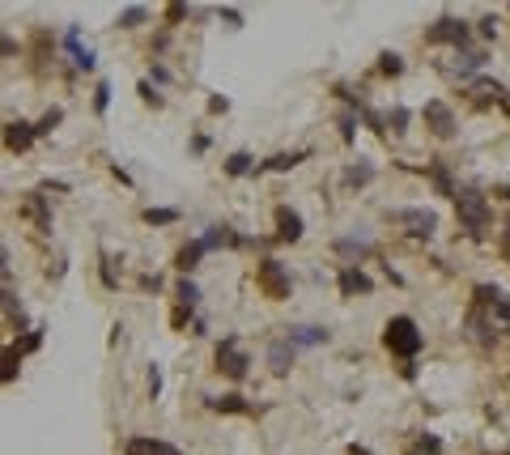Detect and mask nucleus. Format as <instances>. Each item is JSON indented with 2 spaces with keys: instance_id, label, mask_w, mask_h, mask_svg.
<instances>
[{
  "instance_id": "obj_19",
  "label": "nucleus",
  "mask_w": 510,
  "mask_h": 455,
  "mask_svg": "<svg viewBox=\"0 0 510 455\" xmlns=\"http://www.w3.org/2000/svg\"><path fill=\"white\" fill-rule=\"evenodd\" d=\"M370 179H374V166H370V162H362V166H349V171H344V183H349V187H366Z\"/></svg>"
},
{
  "instance_id": "obj_31",
  "label": "nucleus",
  "mask_w": 510,
  "mask_h": 455,
  "mask_svg": "<svg viewBox=\"0 0 510 455\" xmlns=\"http://www.w3.org/2000/svg\"><path fill=\"white\" fill-rule=\"evenodd\" d=\"M158 391H162V370H158V366H153V370H149V396H153V400H158Z\"/></svg>"
},
{
  "instance_id": "obj_34",
  "label": "nucleus",
  "mask_w": 510,
  "mask_h": 455,
  "mask_svg": "<svg viewBox=\"0 0 510 455\" xmlns=\"http://www.w3.org/2000/svg\"><path fill=\"white\" fill-rule=\"evenodd\" d=\"M481 34H485V38H493V34H497V26H493V17H485V22H481Z\"/></svg>"
},
{
  "instance_id": "obj_28",
  "label": "nucleus",
  "mask_w": 510,
  "mask_h": 455,
  "mask_svg": "<svg viewBox=\"0 0 510 455\" xmlns=\"http://www.w3.org/2000/svg\"><path fill=\"white\" fill-rule=\"evenodd\" d=\"M60 120H64V115H60V111H47V115H43V120H38V128H34V132H38V136H47V132H51V128H56V124H60Z\"/></svg>"
},
{
  "instance_id": "obj_3",
  "label": "nucleus",
  "mask_w": 510,
  "mask_h": 455,
  "mask_svg": "<svg viewBox=\"0 0 510 455\" xmlns=\"http://www.w3.org/2000/svg\"><path fill=\"white\" fill-rule=\"evenodd\" d=\"M255 285H260V294H264L268 302H281V298H289V289H293L289 268H285L281 260H260V264H255Z\"/></svg>"
},
{
  "instance_id": "obj_15",
  "label": "nucleus",
  "mask_w": 510,
  "mask_h": 455,
  "mask_svg": "<svg viewBox=\"0 0 510 455\" xmlns=\"http://www.w3.org/2000/svg\"><path fill=\"white\" fill-rule=\"evenodd\" d=\"M209 409H213V413H251V404H247L238 391H226V396H213V400H209Z\"/></svg>"
},
{
  "instance_id": "obj_8",
  "label": "nucleus",
  "mask_w": 510,
  "mask_h": 455,
  "mask_svg": "<svg viewBox=\"0 0 510 455\" xmlns=\"http://www.w3.org/2000/svg\"><path fill=\"white\" fill-rule=\"evenodd\" d=\"M421 115H425V124L434 128V136H442V140H446V136H455V115H451V107H446V103H425V111H421Z\"/></svg>"
},
{
  "instance_id": "obj_27",
  "label": "nucleus",
  "mask_w": 510,
  "mask_h": 455,
  "mask_svg": "<svg viewBox=\"0 0 510 455\" xmlns=\"http://www.w3.org/2000/svg\"><path fill=\"white\" fill-rule=\"evenodd\" d=\"M38 345H43V328H30V336H26L22 345H13V349H17V353H34Z\"/></svg>"
},
{
  "instance_id": "obj_11",
  "label": "nucleus",
  "mask_w": 510,
  "mask_h": 455,
  "mask_svg": "<svg viewBox=\"0 0 510 455\" xmlns=\"http://www.w3.org/2000/svg\"><path fill=\"white\" fill-rule=\"evenodd\" d=\"M370 238L366 234H349V238H336V256H344V260H353V268H357V260H366L370 256Z\"/></svg>"
},
{
  "instance_id": "obj_29",
  "label": "nucleus",
  "mask_w": 510,
  "mask_h": 455,
  "mask_svg": "<svg viewBox=\"0 0 510 455\" xmlns=\"http://www.w3.org/2000/svg\"><path fill=\"white\" fill-rule=\"evenodd\" d=\"M140 22H145V9H140V5H136V9H128V13L119 17V26H124V30H132V26H140Z\"/></svg>"
},
{
  "instance_id": "obj_4",
  "label": "nucleus",
  "mask_w": 510,
  "mask_h": 455,
  "mask_svg": "<svg viewBox=\"0 0 510 455\" xmlns=\"http://www.w3.org/2000/svg\"><path fill=\"white\" fill-rule=\"evenodd\" d=\"M217 370H221V375H230V379H247L251 358L238 349V336H226V340L217 345Z\"/></svg>"
},
{
  "instance_id": "obj_17",
  "label": "nucleus",
  "mask_w": 510,
  "mask_h": 455,
  "mask_svg": "<svg viewBox=\"0 0 510 455\" xmlns=\"http://www.w3.org/2000/svg\"><path fill=\"white\" fill-rule=\"evenodd\" d=\"M200 256H204V243H200V238H191L187 247H179V256H175V268H179V273H191V268L200 264Z\"/></svg>"
},
{
  "instance_id": "obj_18",
  "label": "nucleus",
  "mask_w": 510,
  "mask_h": 455,
  "mask_svg": "<svg viewBox=\"0 0 510 455\" xmlns=\"http://www.w3.org/2000/svg\"><path fill=\"white\" fill-rule=\"evenodd\" d=\"M77 38H81V34H77V26H73V30H68V38H64V43H68V52H73V60H77V68H85V73H94V68H98V60H94V52H89V47H85V52H81V43H77Z\"/></svg>"
},
{
  "instance_id": "obj_33",
  "label": "nucleus",
  "mask_w": 510,
  "mask_h": 455,
  "mask_svg": "<svg viewBox=\"0 0 510 455\" xmlns=\"http://www.w3.org/2000/svg\"><path fill=\"white\" fill-rule=\"evenodd\" d=\"M391 124H395V132H404V124H408V111H391Z\"/></svg>"
},
{
  "instance_id": "obj_1",
  "label": "nucleus",
  "mask_w": 510,
  "mask_h": 455,
  "mask_svg": "<svg viewBox=\"0 0 510 455\" xmlns=\"http://www.w3.org/2000/svg\"><path fill=\"white\" fill-rule=\"evenodd\" d=\"M383 345L395 353V358H417L421 345H425V336H421V328L408 319V315H391L387 328H383Z\"/></svg>"
},
{
  "instance_id": "obj_10",
  "label": "nucleus",
  "mask_w": 510,
  "mask_h": 455,
  "mask_svg": "<svg viewBox=\"0 0 510 455\" xmlns=\"http://www.w3.org/2000/svg\"><path fill=\"white\" fill-rule=\"evenodd\" d=\"M34 124H26V120H13V124H5V145L13 149V154H26V149L34 145Z\"/></svg>"
},
{
  "instance_id": "obj_2",
  "label": "nucleus",
  "mask_w": 510,
  "mask_h": 455,
  "mask_svg": "<svg viewBox=\"0 0 510 455\" xmlns=\"http://www.w3.org/2000/svg\"><path fill=\"white\" fill-rule=\"evenodd\" d=\"M455 213H459V226H464L468 234H485L493 226V209H489V200L472 187L464 192H455Z\"/></svg>"
},
{
  "instance_id": "obj_6",
  "label": "nucleus",
  "mask_w": 510,
  "mask_h": 455,
  "mask_svg": "<svg viewBox=\"0 0 510 455\" xmlns=\"http://www.w3.org/2000/svg\"><path fill=\"white\" fill-rule=\"evenodd\" d=\"M430 43H455V47H464L468 43V22H459V17H438L430 30H425Z\"/></svg>"
},
{
  "instance_id": "obj_21",
  "label": "nucleus",
  "mask_w": 510,
  "mask_h": 455,
  "mask_svg": "<svg viewBox=\"0 0 510 455\" xmlns=\"http://www.w3.org/2000/svg\"><path fill=\"white\" fill-rule=\"evenodd\" d=\"M175 298H179V307H187V311H191L196 302H200V289H196V281H187V277H183V281H179V289H175Z\"/></svg>"
},
{
  "instance_id": "obj_26",
  "label": "nucleus",
  "mask_w": 510,
  "mask_h": 455,
  "mask_svg": "<svg viewBox=\"0 0 510 455\" xmlns=\"http://www.w3.org/2000/svg\"><path fill=\"white\" fill-rule=\"evenodd\" d=\"M379 68H383V73H387V77H400V73H404V60H400V56H395V52H387V56H383V64H379Z\"/></svg>"
},
{
  "instance_id": "obj_16",
  "label": "nucleus",
  "mask_w": 510,
  "mask_h": 455,
  "mask_svg": "<svg viewBox=\"0 0 510 455\" xmlns=\"http://www.w3.org/2000/svg\"><path fill=\"white\" fill-rule=\"evenodd\" d=\"M17 370H22V353L13 345H5V349H0V383H13Z\"/></svg>"
},
{
  "instance_id": "obj_7",
  "label": "nucleus",
  "mask_w": 510,
  "mask_h": 455,
  "mask_svg": "<svg viewBox=\"0 0 510 455\" xmlns=\"http://www.w3.org/2000/svg\"><path fill=\"white\" fill-rule=\"evenodd\" d=\"M285 340L293 349H315V345H328V328H319V324H298V328L285 332Z\"/></svg>"
},
{
  "instance_id": "obj_9",
  "label": "nucleus",
  "mask_w": 510,
  "mask_h": 455,
  "mask_svg": "<svg viewBox=\"0 0 510 455\" xmlns=\"http://www.w3.org/2000/svg\"><path fill=\"white\" fill-rule=\"evenodd\" d=\"M124 455H183L179 447H170V442H162V438H128L124 442Z\"/></svg>"
},
{
  "instance_id": "obj_20",
  "label": "nucleus",
  "mask_w": 510,
  "mask_h": 455,
  "mask_svg": "<svg viewBox=\"0 0 510 455\" xmlns=\"http://www.w3.org/2000/svg\"><path fill=\"white\" fill-rule=\"evenodd\" d=\"M408 455H442V438H438V434H421Z\"/></svg>"
},
{
  "instance_id": "obj_23",
  "label": "nucleus",
  "mask_w": 510,
  "mask_h": 455,
  "mask_svg": "<svg viewBox=\"0 0 510 455\" xmlns=\"http://www.w3.org/2000/svg\"><path fill=\"white\" fill-rule=\"evenodd\" d=\"M145 222L149 226H170V222H179V213L175 209H145Z\"/></svg>"
},
{
  "instance_id": "obj_14",
  "label": "nucleus",
  "mask_w": 510,
  "mask_h": 455,
  "mask_svg": "<svg viewBox=\"0 0 510 455\" xmlns=\"http://www.w3.org/2000/svg\"><path fill=\"white\" fill-rule=\"evenodd\" d=\"M277 238H281V243H298V238H302V217H298L293 209H285V205L277 209Z\"/></svg>"
},
{
  "instance_id": "obj_12",
  "label": "nucleus",
  "mask_w": 510,
  "mask_h": 455,
  "mask_svg": "<svg viewBox=\"0 0 510 455\" xmlns=\"http://www.w3.org/2000/svg\"><path fill=\"white\" fill-rule=\"evenodd\" d=\"M340 294H344V298H353V294H370V277H366L362 268L344 264V268H340Z\"/></svg>"
},
{
  "instance_id": "obj_22",
  "label": "nucleus",
  "mask_w": 510,
  "mask_h": 455,
  "mask_svg": "<svg viewBox=\"0 0 510 455\" xmlns=\"http://www.w3.org/2000/svg\"><path fill=\"white\" fill-rule=\"evenodd\" d=\"M430 179H434L438 196H451V200H455V187H451V175L442 171V162H434V166H430Z\"/></svg>"
},
{
  "instance_id": "obj_25",
  "label": "nucleus",
  "mask_w": 510,
  "mask_h": 455,
  "mask_svg": "<svg viewBox=\"0 0 510 455\" xmlns=\"http://www.w3.org/2000/svg\"><path fill=\"white\" fill-rule=\"evenodd\" d=\"M247 171H251V154H230L226 175H247Z\"/></svg>"
},
{
  "instance_id": "obj_5",
  "label": "nucleus",
  "mask_w": 510,
  "mask_h": 455,
  "mask_svg": "<svg viewBox=\"0 0 510 455\" xmlns=\"http://www.w3.org/2000/svg\"><path fill=\"white\" fill-rule=\"evenodd\" d=\"M395 222L413 238H434V230H438V213H430V209H400Z\"/></svg>"
},
{
  "instance_id": "obj_13",
  "label": "nucleus",
  "mask_w": 510,
  "mask_h": 455,
  "mask_svg": "<svg viewBox=\"0 0 510 455\" xmlns=\"http://www.w3.org/2000/svg\"><path fill=\"white\" fill-rule=\"evenodd\" d=\"M268 366H272V375H289V366H293V345L285 336L268 345Z\"/></svg>"
},
{
  "instance_id": "obj_30",
  "label": "nucleus",
  "mask_w": 510,
  "mask_h": 455,
  "mask_svg": "<svg viewBox=\"0 0 510 455\" xmlns=\"http://www.w3.org/2000/svg\"><path fill=\"white\" fill-rule=\"evenodd\" d=\"M107 103H111V85H98L94 89V111H107Z\"/></svg>"
},
{
  "instance_id": "obj_24",
  "label": "nucleus",
  "mask_w": 510,
  "mask_h": 455,
  "mask_svg": "<svg viewBox=\"0 0 510 455\" xmlns=\"http://www.w3.org/2000/svg\"><path fill=\"white\" fill-rule=\"evenodd\" d=\"M302 158H306V154H277V158H272L264 171H289V166H298Z\"/></svg>"
},
{
  "instance_id": "obj_32",
  "label": "nucleus",
  "mask_w": 510,
  "mask_h": 455,
  "mask_svg": "<svg viewBox=\"0 0 510 455\" xmlns=\"http://www.w3.org/2000/svg\"><path fill=\"white\" fill-rule=\"evenodd\" d=\"M353 124H357L353 115H340V136H344V140H353Z\"/></svg>"
}]
</instances>
